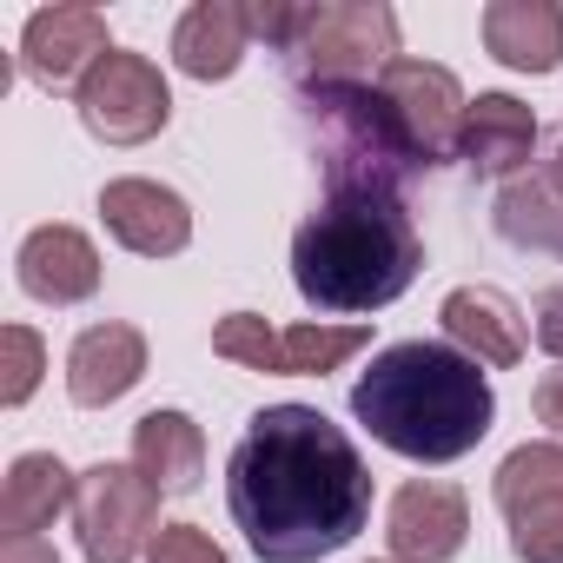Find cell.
<instances>
[{"label":"cell","mask_w":563,"mask_h":563,"mask_svg":"<svg viewBox=\"0 0 563 563\" xmlns=\"http://www.w3.org/2000/svg\"><path fill=\"white\" fill-rule=\"evenodd\" d=\"M225 510L258 563H319L372 523V471L319 405H265L225 457Z\"/></svg>","instance_id":"cell-1"},{"label":"cell","mask_w":563,"mask_h":563,"mask_svg":"<svg viewBox=\"0 0 563 563\" xmlns=\"http://www.w3.org/2000/svg\"><path fill=\"white\" fill-rule=\"evenodd\" d=\"M352 418L411 464H457L490 438L497 391L457 345L405 339L365 365V378L352 385Z\"/></svg>","instance_id":"cell-2"},{"label":"cell","mask_w":563,"mask_h":563,"mask_svg":"<svg viewBox=\"0 0 563 563\" xmlns=\"http://www.w3.org/2000/svg\"><path fill=\"white\" fill-rule=\"evenodd\" d=\"M418 265L424 239L398 192H332L292 232V286L312 312H385Z\"/></svg>","instance_id":"cell-3"},{"label":"cell","mask_w":563,"mask_h":563,"mask_svg":"<svg viewBox=\"0 0 563 563\" xmlns=\"http://www.w3.org/2000/svg\"><path fill=\"white\" fill-rule=\"evenodd\" d=\"M278 54L292 60L299 87H378V74L398 60V14L385 0H319V8L292 0Z\"/></svg>","instance_id":"cell-4"},{"label":"cell","mask_w":563,"mask_h":563,"mask_svg":"<svg viewBox=\"0 0 563 563\" xmlns=\"http://www.w3.org/2000/svg\"><path fill=\"white\" fill-rule=\"evenodd\" d=\"M372 345V325H265L258 312H225L212 325V352L272 378H325Z\"/></svg>","instance_id":"cell-5"},{"label":"cell","mask_w":563,"mask_h":563,"mask_svg":"<svg viewBox=\"0 0 563 563\" xmlns=\"http://www.w3.org/2000/svg\"><path fill=\"white\" fill-rule=\"evenodd\" d=\"M74 530H80L87 563H133L166 530L159 523V490L133 464H87L80 490H74Z\"/></svg>","instance_id":"cell-6"},{"label":"cell","mask_w":563,"mask_h":563,"mask_svg":"<svg viewBox=\"0 0 563 563\" xmlns=\"http://www.w3.org/2000/svg\"><path fill=\"white\" fill-rule=\"evenodd\" d=\"M74 107H80V126H87L93 140H107V146H146V140L166 133V120H173V87H166V74H159L146 54L113 47V54L80 80Z\"/></svg>","instance_id":"cell-7"},{"label":"cell","mask_w":563,"mask_h":563,"mask_svg":"<svg viewBox=\"0 0 563 563\" xmlns=\"http://www.w3.org/2000/svg\"><path fill=\"white\" fill-rule=\"evenodd\" d=\"M490 497L510 523V556L517 563H563V444H517L497 477Z\"/></svg>","instance_id":"cell-8"},{"label":"cell","mask_w":563,"mask_h":563,"mask_svg":"<svg viewBox=\"0 0 563 563\" xmlns=\"http://www.w3.org/2000/svg\"><path fill=\"white\" fill-rule=\"evenodd\" d=\"M378 100H385V113H391V126H398V140L411 146L418 166H444V159L457 153L471 100H464V87H457L451 67L398 54V60L378 74Z\"/></svg>","instance_id":"cell-9"},{"label":"cell","mask_w":563,"mask_h":563,"mask_svg":"<svg viewBox=\"0 0 563 563\" xmlns=\"http://www.w3.org/2000/svg\"><path fill=\"white\" fill-rule=\"evenodd\" d=\"M107 54H113V41H107V14H100V8H80V0H54V8L27 14L21 67H27L34 87H47V93L74 87V93H80V80H87Z\"/></svg>","instance_id":"cell-10"},{"label":"cell","mask_w":563,"mask_h":563,"mask_svg":"<svg viewBox=\"0 0 563 563\" xmlns=\"http://www.w3.org/2000/svg\"><path fill=\"white\" fill-rule=\"evenodd\" d=\"M471 537V504L444 477H411L385 510L391 563H451Z\"/></svg>","instance_id":"cell-11"},{"label":"cell","mask_w":563,"mask_h":563,"mask_svg":"<svg viewBox=\"0 0 563 563\" xmlns=\"http://www.w3.org/2000/svg\"><path fill=\"white\" fill-rule=\"evenodd\" d=\"M100 219H107V232H113L126 252H140V258H173V252L192 245V206H186L173 186L140 179V173L100 186Z\"/></svg>","instance_id":"cell-12"},{"label":"cell","mask_w":563,"mask_h":563,"mask_svg":"<svg viewBox=\"0 0 563 563\" xmlns=\"http://www.w3.org/2000/svg\"><path fill=\"white\" fill-rule=\"evenodd\" d=\"M21 292L41 306H87L100 292V245L80 225H34L21 239Z\"/></svg>","instance_id":"cell-13"},{"label":"cell","mask_w":563,"mask_h":563,"mask_svg":"<svg viewBox=\"0 0 563 563\" xmlns=\"http://www.w3.org/2000/svg\"><path fill=\"white\" fill-rule=\"evenodd\" d=\"M140 378H146V332L140 325H120V319L87 325L67 352V398L87 411L120 405Z\"/></svg>","instance_id":"cell-14"},{"label":"cell","mask_w":563,"mask_h":563,"mask_svg":"<svg viewBox=\"0 0 563 563\" xmlns=\"http://www.w3.org/2000/svg\"><path fill=\"white\" fill-rule=\"evenodd\" d=\"M438 325H444V339H451L471 365H490V372L523 365V345H530V339H523L517 306H510L497 286H457V292H444Z\"/></svg>","instance_id":"cell-15"},{"label":"cell","mask_w":563,"mask_h":563,"mask_svg":"<svg viewBox=\"0 0 563 563\" xmlns=\"http://www.w3.org/2000/svg\"><path fill=\"white\" fill-rule=\"evenodd\" d=\"M245 47H252V21H245L239 0H199V8H186L179 27H173V67L186 80H206V87L232 80Z\"/></svg>","instance_id":"cell-16"},{"label":"cell","mask_w":563,"mask_h":563,"mask_svg":"<svg viewBox=\"0 0 563 563\" xmlns=\"http://www.w3.org/2000/svg\"><path fill=\"white\" fill-rule=\"evenodd\" d=\"M484 47L510 74H556L563 67V8L556 0H490Z\"/></svg>","instance_id":"cell-17"},{"label":"cell","mask_w":563,"mask_h":563,"mask_svg":"<svg viewBox=\"0 0 563 563\" xmlns=\"http://www.w3.org/2000/svg\"><path fill=\"white\" fill-rule=\"evenodd\" d=\"M530 146H537V113L517 93H477L471 100L457 159H471L484 179H517L523 159H530Z\"/></svg>","instance_id":"cell-18"},{"label":"cell","mask_w":563,"mask_h":563,"mask_svg":"<svg viewBox=\"0 0 563 563\" xmlns=\"http://www.w3.org/2000/svg\"><path fill=\"white\" fill-rule=\"evenodd\" d=\"M133 471L159 497H186L206 477V431L186 411H146L133 424Z\"/></svg>","instance_id":"cell-19"},{"label":"cell","mask_w":563,"mask_h":563,"mask_svg":"<svg viewBox=\"0 0 563 563\" xmlns=\"http://www.w3.org/2000/svg\"><path fill=\"white\" fill-rule=\"evenodd\" d=\"M74 490H80V477L54 451H21L8 464V484H0V530H8V537L54 530V517L74 510Z\"/></svg>","instance_id":"cell-20"},{"label":"cell","mask_w":563,"mask_h":563,"mask_svg":"<svg viewBox=\"0 0 563 563\" xmlns=\"http://www.w3.org/2000/svg\"><path fill=\"white\" fill-rule=\"evenodd\" d=\"M497 232L517 252H550L563 258V186L550 173H517L497 192Z\"/></svg>","instance_id":"cell-21"},{"label":"cell","mask_w":563,"mask_h":563,"mask_svg":"<svg viewBox=\"0 0 563 563\" xmlns=\"http://www.w3.org/2000/svg\"><path fill=\"white\" fill-rule=\"evenodd\" d=\"M41 372H47V345L34 325H0V405L21 411L34 391H41Z\"/></svg>","instance_id":"cell-22"},{"label":"cell","mask_w":563,"mask_h":563,"mask_svg":"<svg viewBox=\"0 0 563 563\" xmlns=\"http://www.w3.org/2000/svg\"><path fill=\"white\" fill-rule=\"evenodd\" d=\"M146 563H232V556L212 543V530H199V523H166V530L153 537Z\"/></svg>","instance_id":"cell-23"},{"label":"cell","mask_w":563,"mask_h":563,"mask_svg":"<svg viewBox=\"0 0 563 563\" xmlns=\"http://www.w3.org/2000/svg\"><path fill=\"white\" fill-rule=\"evenodd\" d=\"M530 339H537V345H543V352L563 365V286L537 299V325H530Z\"/></svg>","instance_id":"cell-24"},{"label":"cell","mask_w":563,"mask_h":563,"mask_svg":"<svg viewBox=\"0 0 563 563\" xmlns=\"http://www.w3.org/2000/svg\"><path fill=\"white\" fill-rule=\"evenodd\" d=\"M530 405H537V424L563 438V365H550V372L537 378V391H530Z\"/></svg>","instance_id":"cell-25"},{"label":"cell","mask_w":563,"mask_h":563,"mask_svg":"<svg viewBox=\"0 0 563 563\" xmlns=\"http://www.w3.org/2000/svg\"><path fill=\"white\" fill-rule=\"evenodd\" d=\"M0 563H60V556H54V543H41V537H8Z\"/></svg>","instance_id":"cell-26"},{"label":"cell","mask_w":563,"mask_h":563,"mask_svg":"<svg viewBox=\"0 0 563 563\" xmlns=\"http://www.w3.org/2000/svg\"><path fill=\"white\" fill-rule=\"evenodd\" d=\"M543 173H550V179H556V186H563V146H556V159H550V166H543Z\"/></svg>","instance_id":"cell-27"}]
</instances>
